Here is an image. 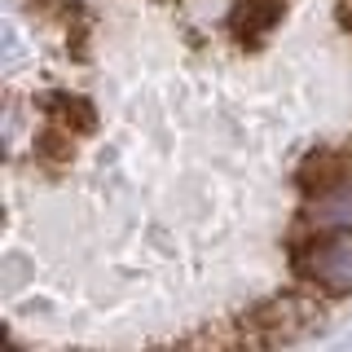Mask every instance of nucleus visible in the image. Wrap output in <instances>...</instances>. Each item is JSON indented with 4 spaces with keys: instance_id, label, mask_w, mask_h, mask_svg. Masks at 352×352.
I'll list each match as a JSON object with an SVG mask.
<instances>
[{
    "instance_id": "1",
    "label": "nucleus",
    "mask_w": 352,
    "mask_h": 352,
    "mask_svg": "<svg viewBox=\"0 0 352 352\" xmlns=\"http://www.w3.org/2000/svg\"><path fill=\"white\" fill-rule=\"evenodd\" d=\"M300 273L326 291H352V229H339L300 251Z\"/></svg>"
}]
</instances>
